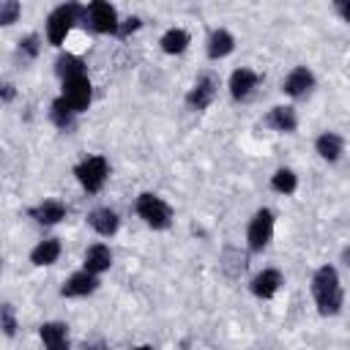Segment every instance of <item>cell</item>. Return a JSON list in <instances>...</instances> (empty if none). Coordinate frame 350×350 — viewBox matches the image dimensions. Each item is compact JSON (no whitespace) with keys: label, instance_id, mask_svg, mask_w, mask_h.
Masks as SVG:
<instances>
[{"label":"cell","instance_id":"obj_7","mask_svg":"<svg viewBox=\"0 0 350 350\" xmlns=\"http://www.w3.org/2000/svg\"><path fill=\"white\" fill-rule=\"evenodd\" d=\"M60 98H63L74 112L88 109V104H90V98H93V90H90L88 77L82 74V77L66 79V82H63V96H60Z\"/></svg>","mask_w":350,"mask_h":350},{"label":"cell","instance_id":"obj_23","mask_svg":"<svg viewBox=\"0 0 350 350\" xmlns=\"http://www.w3.org/2000/svg\"><path fill=\"white\" fill-rule=\"evenodd\" d=\"M295 186H298V178H295L293 170H284V167H282V170H276L273 178H271V189L279 191V194H293Z\"/></svg>","mask_w":350,"mask_h":350},{"label":"cell","instance_id":"obj_12","mask_svg":"<svg viewBox=\"0 0 350 350\" xmlns=\"http://www.w3.org/2000/svg\"><path fill=\"white\" fill-rule=\"evenodd\" d=\"M38 334H41L44 350H68V334L63 323H44Z\"/></svg>","mask_w":350,"mask_h":350},{"label":"cell","instance_id":"obj_18","mask_svg":"<svg viewBox=\"0 0 350 350\" xmlns=\"http://www.w3.org/2000/svg\"><path fill=\"white\" fill-rule=\"evenodd\" d=\"M235 46V38L227 33V30H213L211 38H208V57L211 60H219V57H227Z\"/></svg>","mask_w":350,"mask_h":350},{"label":"cell","instance_id":"obj_31","mask_svg":"<svg viewBox=\"0 0 350 350\" xmlns=\"http://www.w3.org/2000/svg\"><path fill=\"white\" fill-rule=\"evenodd\" d=\"M3 98H5V101H11V98H14V85H8V82L3 85Z\"/></svg>","mask_w":350,"mask_h":350},{"label":"cell","instance_id":"obj_19","mask_svg":"<svg viewBox=\"0 0 350 350\" xmlns=\"http://www.w3.org/2000/svg\"><path fill=\"white\" fill-rule=\"evenodd\" d=\"M57 257H60V241H57V238L41 241V243L30 252V262H33V265H52Z\"/></svg>","mask_w":350,"mask_h":350},{"label":"cell","instance_id":"obj_10","mask_svg":"<svg viewBox=\"0 0 350 350\" xmlns=\"http://www.w3.org/2000/svg\"><path fill=\"white\" fill-rule=\"evenodd\" d=\"M96 273H90V271H79V273H74L63 287H60V295H66V298H77V295H90L93 290H96Z\"/></svg>","mask_w":350,"mask_h":350},{"label":"cell","instance_id":"obj_6","mask_svg":"<svg viewBox=\"0 0 350 350\" xmlns=\"http://www.w3.org/2000/svg\"><path fill=\"white\" fill-rule=\"evenodd\" d=\"M85 16H88L90 30H96V33H118V30H120L115 8H112L109 3H104V0H93V3L85 8Z\"/></svg>","mask_w":350,"mask_h":350},{"label":"cell","instance_id":"obj_33","mask_svg":"<svg viewBox=\"0 0 350 350\" xmlns=\"http://www.w3.org/2000/svg\"><path fill=\"white\" fill-rule=\"evenodd\" d=\"M134 350H150V347H148V345H142V347H134Z\"/></svg>","mask_w":350,"mask_h":350},{"label":"cell","instance_id":"obj_13","mask_svg":"<svg viewBox=\"0 0 350 350\" xmlns=\"http://www.w3.org/2000/svg\"><path fill=\"white\" fill-rule=\"evenodd\" d=\"M257 79L260 77L252 68H235L232 77H230V93H232V98H246L252 93V88L257 85Z\"/></svg>","mask_w":350,"mask_h":350},{"label":"cell","instance_id":"obj_2","mask_svg":"<svg viewBox=\"0 0 350 350\" xmlns=\"http://www.w3.org/2000/svg\"><path fill=\"white\" fill-rule=\"evenodd\" d=\"M85 16V8L82 5H77V3H66V5H57L52 14H49V19H46V38H49V44H63L66 41V36H68V30H71V25L77 22V19H82Z\"/></svg>","mask_w":350,"mask_h":350},{"label":"cell","instance_id":"obj_9","mask_svg":"<svg viewBox=\"0 0 350 350\" xmlns=\"http://www.w3.org/2000/svg\"><path fill=\"white\" fill-rule=\"evenodd\" d=\"M312 85H314V77H312V71H309V68H304V66H298V68H293V71L287 74V79H284L282 90H284L287 96L298 98V96L309 93V90H312Z\"/></svg>","mask_w":350,"mask_h":350},{"label":"cell","instance_id":"obj_21","mask_svg":"<svg viewBox=\"0 0 350 350\" xmlns=\"http://www.w3.org/2000/svg\"><path fill=\"white\" fill-rule=\"evenodd\" d=\"M189 33L186 30H180V27H172V30H167L164 36H161V49L167 52V55H180L186 46H189Z\"/></svg>","mask_w":350,"mask_h":350},{"label":"cell","instance_id":"obj_29","mask_svg":"<svg viewBox=\"0 0 350 350\" xmlns=\"http://www.w3.org/2000/svg\"><path fill=\"white\" fill-rule=\"evenodd\" d=\"M137 27H139V16H129V19L120 25V30H118V33H120V36H129V33H131V30H137Z\"/></svg>","mask_w":350,"mask_h":350},{"label":"cell","instance_id":"obj_25","mask_svg":"<svg viewBox=\"0 0 350 350\" xmlns=\"http://www.w3.org/2000/svg\"><path fill=\"white\" fill-rule=\"evenodd\" d=\"M224 273L227 276H238L243 268H246V254H241L238 249H227L224 252V262H221Z\"/></svg>","mask_w":350,"mask_h":350},{"label":"cell","instance_id":"obj_27","mask_svg":"<svg viewBox=\"0 0 350 350\" xmlns=\"http://www.w3.org/2000/svg\"><path fill=\"white\" fill-rule=\"evenodd\" d=\"M0 314H3V331H5V336H14V334H16V320H14V309H11V304H3Z\"/></svg>","mask_w":350,"mask_h":350},{"label":"cell","instance_id":"obj_1","mask_svg":"<svg viewBox=\"0 0 350 350\" xmlns=\"http://www.w3.org/2000/svg\"><path fill=\"white\" fill-rule=\"evenodd\" d=\"M312 295L317 301V312L320 314H336L342 309V287H339V276L336 268L323 265L314 271L312 276Z\"/></svg>","mask_w":350,"mask_h":350},{"label":"cell","instance_id":"obj_3","mask_svg":"<svg viewBox=\"0 0 350 350\" xmlns=\"http://www.w3.org/2000/svg\"><path fill=\"white\" fill-rule=\"evenodd\" d=\"M137 213H139V219H142L148 227H153V230H167L170 221H172V208H170L161 197L148 194V191L137 197Z\"/></svg>","mask_w":350,"mask_h":350},{"label":"cell","instance_id":"obj_30","mask_svg":"<svg viewBox=\"0 0 350 350\" xmlns=\"http://www.w3.org/2000/svg\"><path fill=\"white\" fill-rule=\"evenodd\" d=\"M336 11L345 22H350V0H336Z\"/></svg>","mask_w":350,"mask_h":350},{"label":"cell","instance_id":"obj_20","mask_svg":"<svg viewBox=\"0 0 350 350\" xmlns=\"http://www.w3.org/2000/svg\"><path fill=\"white\" fill-rule=\"evenodd\" d=\"M314 148H317V153H320L325 161H336V159L342 156V137L334 134V131H325V134L317 137Z\"/></svg>","mask_w":350,"mask_h":350},{"label":"cell","instance_id":"obj_22","mask_svg":"<svg viewBox=\"0 0 350 350\" xmlns=\"http://www.w3.org/2000/svg\"><path fill=\"white\" fill-rule=\"evenodd\" d=\"M55 71H57V77L66 82V79L82 77V74H85V63H82L77 55H60L57 63H55Z\"/></svg>","mask_w":350,"mask_h":350},{"label":"cell","instance_id":"obj_8","mask_svg":"<svg viewBox=\"0 0 350 350\" xmlns=\"http://www.w3.org/2000/svg\"><path fill=\"white\" fill-rule=\"evenodd\" d=\"M216 88H219V79H216L213 74H202V77L194 82V88L189 90L186 104H189L191 109H208L211 101H213V96H216Z\"/></svg>","mask_w":350,"mask_h":350},{"label":"cell","instance_id":"obj_28","mask_svg":"<svg viewBox=\"0 0 350 350\" xmlns=\"http://www.w3.org/2000/svg\"><path fill=\"white\" fill-rule=\"evenodd\" d=\"M22 52H25L27 57H36V55H38V36H27V38L22 41Z\"/></svg>","mask_w":350,"mask_h":350},{"label":"cell","instance_id":"obj_17","mask_svg":"<svg viewBox=\"0 0 350 350\" xmlns=\"http://www.w3.org/2000/svg\"><path fill=\"white\" fill-rule=\"evenodd\" d=\"M112 265V252L104 246V243H93L88 252H85V271L90 273H101Z\"/></svg>","mask_w":350,"mask_h":350},{"label":"cell","instance_id":"obj_24","mask_svg":"<svg viewBox=\"0 0 350 350\" xmlns=\"http://www.w3.org/2000/svg\"><path fill=\"white\" fill-rule=\"evenodd\" d=\"M49 115H52V123H55L57 129H68V126H71V118H74V109H71L63 98H57V101H52Z\"/></svg>","mask_w":350,"mask_h":350},{"label":"cell","instance_id":"obj_16","mask_svg":"<svg viewBox=\"0 0 350 350\" xmlns=\"http://www.w3.org/2000/svg\"><path fill=\"white\" fill-rule=\"evenodd\" d=\"M295 123H298V118H295V109L293 107H273L265 115V126L273 129V131H293Z\"/></svg>","mask_w":350,"mask_h":350},{"label":"cell","instance_id":"obj_11","mask_svg":"<svg viewBox=\"0 0 350 350\" xmlns=\"http://www.w3.org/2000/svg\"><path fill=\"white\" fill-rule=\"evenodd\" d=\"M279 284H282V273L273 271V268H268V271H262V273H257L252 279V293L257 298H273L276 290H279Z\"/></svg>","mask_w":350,"mask_h":350},{"label":"cell","instance_id":"obj_14","mask_svg":"<svg viewBox=\"0 0 350 350\" xmlns=\"http://www.w3.org/2000/svg\"><path fill=\"white\" fill-rule=\"evenodd\" d=\"M27 213H30L36 221H41V224H57V221L66 216V205L57 202V200H44L41 205L30 208Z\"/></svg>","mask_w":350,"mask_h":350},{"label":"cell","instance_id":"obj_32","mask_svg":"<svg viewBox=\"0 0 350 350\" xmlns=\"http://www.w3.org/2000/svg\"><path fill=\"white\" fill-rule=\"evenodd\" d=\"M345 260H347V265H350V249H347V252H345Z\"/></svg>","mask_w":350,"mask_h":350},{"label":"cell","instance_id":"obj_26","mask_svg":"<svg viewBox=\"0 0 350 350\" xmlns=\"http://www.w3.org/2000/svg\"><path fill=\"white\" fill-rule=\"evenodd\" d=\"M16 16H19V3L16 0H3L0 3V22L3 25H11Z\"/></svg>","mask_w":350,"mask_h":350},{"label":"cell","instance_id":"obj_15","mask_svg":"<svg viewBox=\"0 0 350 350\" xmlns=\"http://www.w3.org/2000/svg\"><path fill=\"white\" fill-rule=\"evenodd\" d=\"M88 224L98 232V235H115V230H118V213L115 211H109V208H96V211H90V216H88Z\"/></svg>","mask_w":350,"mask_h":350},{"label":"cell","instance_id":"obj_4","mask_svg":"<svg viewBox=\"0 0 350 350\" xmlns=\"http://www.w3.org/2000/svg\"><path fill=\"white\" fill-rule=\"evenodd\" d=\"M74 175H77V180L82 183V189H85V191L96 194V191L104 186L107 175H109L107 159H104V156H90V159H85V161H79V164H77Z\"/></svg>","mask_w":350,"mask_h":350},{"label":"cell","instance_id":"obj_5","mask_svg":"<svg viewBox=\"0 0 350 350\" xmlns=\"http://www.w3.org/2000/svg\"><path fill=\"white\" fill-rule=\"evenodd\" d=\"M271 235H273V213H271L268 208H262V211H257V213L252 216V221H249V230H246L249 249H252V252H262V249L268 246Z\"/></svg>","mask_w":350,"mask_h":350}]
</instances>
